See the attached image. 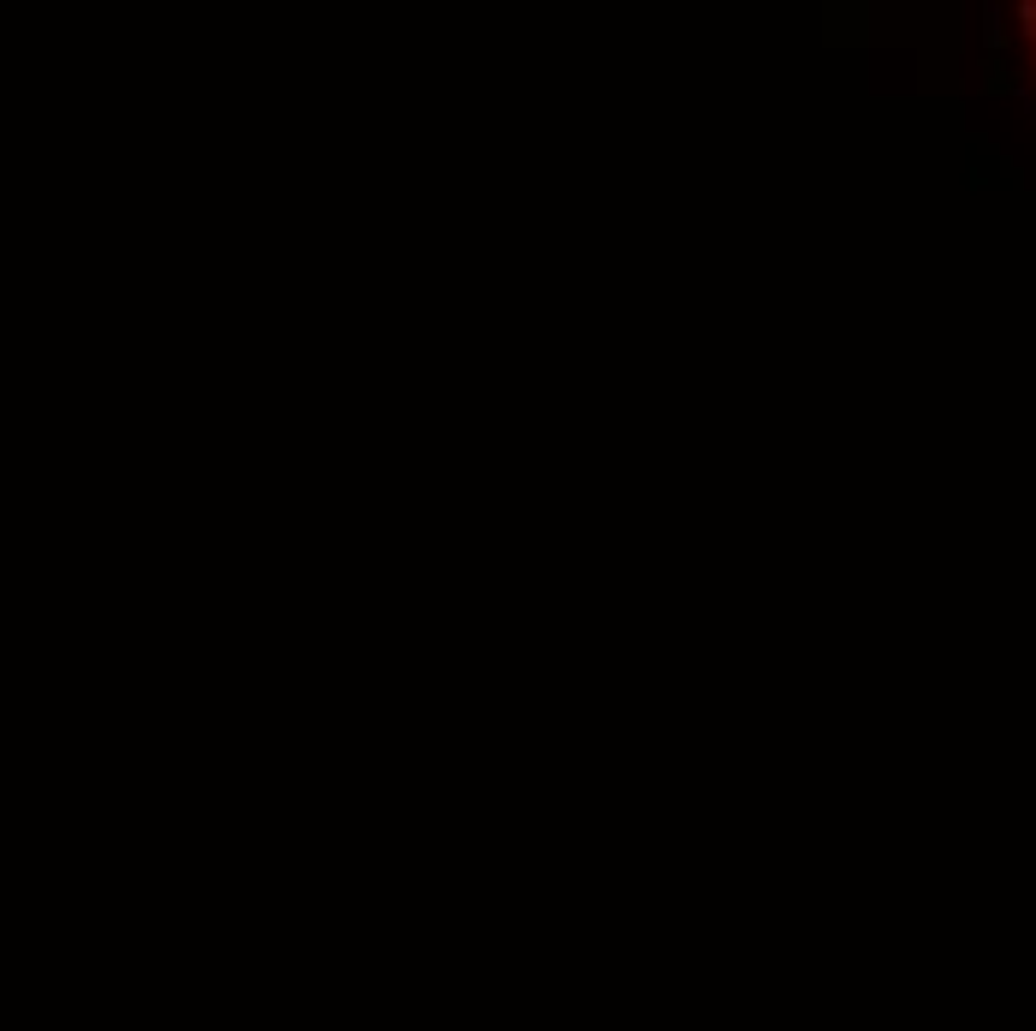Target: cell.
I'll use <instances>...</instances> for the list:
<instances>
[{"label": "cell", "instance_id": "cell-1", "mask_svg": "<svg viewBox=\"0 0 1036 1031\" xmlns=\"http://www.w3.org/2000/svg\"><path fill=\"white\" fill-rule=\"evenodd\" d=\"M1018 30L1030 37V72H1036V0H1025V7H1018Z\"/></svg>", "mask_w": 1036, "mask_h": 1031}]
</instances>
